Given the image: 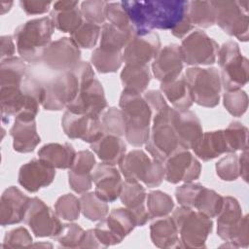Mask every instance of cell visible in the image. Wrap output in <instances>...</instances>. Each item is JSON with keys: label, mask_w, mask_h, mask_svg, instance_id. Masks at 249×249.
I'll return each instance as SVG.
<instances>
[{"label": "cell", "mask_w": 249, "mask_h": 249, "mask_svg": "<svg viewBox=\"0 0 249 249\" xmlns=\"http://www.w3.org/2000/svg\"><path fill=\"white\" fill-rule=\"evenodd\" d=\"M10 135L13 137V148L18 153H31L41 142L35 120L16 118Z\"/></svg>", "instance_id": "4316f807"}, {"label": "cell", "mask_w": 249, "mask_h": 249, "mask_svg": "<svg viewBox=\"0 0 249 249\" xmlns=\"http://www.w3.org/2000/svg\"><path fill=\"white\" fill-rule=\"evenodd\" d=\"M44 97V85L27 75L20 86L0 87V108L2 122L15 119L35 120Z\"/></svg>", "instance_id": "7a4b0ae2"}, {"label": "cell", "mask_w": 249, "mask_h": 249, "mask_svg": "<svg viewBox=\"0 0 249 249\" xmlns=\"http://www.w3.org/2000/svg\"><path fill=\"white\" fill-rule=\"evenodd\" d=\"M107 107V101L101 83L97 79L84 83L76 98L66 106L72 113L100 118Z\"/></svg>", "instance_id": "e0dca14e"}, {"label": "cell", "mask_w": 249, "mask_h": 249, "mask_svg": "<svg viewBox=\"0 0 249 249\" xmlns=\"http://www.w3.org/2000/svg\"><path fill=\"white\" fill-rule=\"evenodd\" d=\"M0 46H1V52H0V58L1 61L7 58L14 57L16 48L14 44V37L10 35L1 36L0 38Z\"/></svg>", "instance_id": "680465c9"}, {"label": "cell", "mask_w": 249, "mask_h": 249, "mask_svg": "<svg viewBox=\"0 0 249 249\" xmlns=\"http://www.w3.org/2000/svg\"><path fill=\"white\" fill-rule=\"evenodd\" d=\"M105 17L109 23L118 27H126L130 25L127 14L122 2H107Z\"/></svg>", "instance_id": "db71d44e"}, {"label": "cell", "mask_w": 249, "mask_h": 249, "mask_svg": "<svg viewBox=\"0 0 249 249\" xmlns=\"http://www.w3.org/2000/svg\"><path fill=\"white\" fill-rule=\"evenodd\" d=\"M146 197V191L139 182H131L126 180L123 182L120 199L125 208L134 210L145 206Z\"/></svg>", "instance_id": "ab89813d"}, {"label": "cell", "mask_w": 249, "mask_h": 249, "mask_svg": "<svg viewBox=\"0 0 249 249\" xmlns=\"http://www.w3.org/2000/svg\"><path fill=\"white\" fill-rule=\"evenodd\" d=\"M13 6L12 1H2L1 2V15H4L8 13Z\"/></svg>", "instance_id": "be15d7a7"}, {"label": "cell", "mask_w": 249, "mask_h": 249, "mask_svg": "<svg viewBox=\"0 0 249 249\" xmlns=\"http://www.w3.org/2000/svg\"><path fill=\"white\" fill-rule=\"evenodd\" d=\"M96 160L93 154L89 150H82L76 154L74 162L69 168L70 174L76 176H90L92 169L95 167Z\"/></svg>", "instance_id": "f907efd6"}, {"label": "cell", "mask_w": 249, "mask_h": 249, "mask_svg": "<svg viewBox=\"0 0 249 249\" xmlns=\"http://www.w3.org/2000/svg\"><path fill=\"white\" fill-rule=\"evenodd\" d=\"M119 105L125 123L126 141L134 147L145 145L149 139L152 121V111L148 103L140 93L124 89Z\"/></svg>", "instance_id": "5b68a950"}, {"label": "cell", "mask_w": 249, "mask_h": 249, "mask_svg": "<svg viewBox=\"0 0 249 249\" xmlns=\"http://www.w3.org/2000/svg\"><path fill=\"white\" fill-rule=\"evenodd\" d=\"M160 89L163 96L166 97L176 110H189L194 103L189 85L184 75H180L172 81L160 83Z\"/></svg>", "instance_id": "4dcf8cb0"}, {"label": "cell", "mask_w": 249, "mask_h": 249, "mask_svg": "<svg viewBox=\"0 0 249 249\" xmlns=\"http://www.w3.org/2000/svg\"><path fill=\"white\" fill-rule=\"evenodd\" d=\"M223 132L229 154H234L236 151L248 149V129L241 123L231 122Z\"/></svg>", "instance_id": "60d3db41"}, {"label": "cell", "mask_w": 249, "mask_h": 249, "mask_svg": "<svg viewBox=\"0 0 249 249\" xmlns=\"http://www.w3.org/2000/svg\"><path fill=\"white\" fill-rule=\"evenodd\" d=\"M183 58L180 46L170 44L160 50L152 63L154 77L160 83L178 78L183 70Z\"/></svg>", "instance_id": "7402d4cb"}, {"label": "cell", "mask_w": 249, "mask_h": 249, "mask_svg": "<svg viewBox=\"0 0 249 249\" xmlns=\"http://www.w3.org/2000/svg\"><path fill=\"white\" fill-rule=\"evenodd\" d=\"M192 150L195 152V155L203 161L214 160L225 153L229 154L223 130L202 133L199 141Z\"/></svg>", "instance_id": "1f68e13d"}, {"label": "cell", "mask_w": 249, "mask_h": 249, "mask_svg": "<svg viewBox=\"0 0 249 249\" xmlns=\"http://www.w3.org/2000/svg\"><path fill=\"white\" fill-rule=\"evenodd\" d=\"M183 61L188 65H211L216 62L218 43L201 30L188 34L180 46Z\"/></svg>", "instance_id": "4fadbf2b"}, {"label": "cell", "mask_w": 249, "mask_h": 249, "mask_svg": "<svg viewBox=\"0 0 249 249\" xmlns=\"http://www.w3.org/2000/svg\"><path fill=\"white\" fill-rule=\"evenodd\" d=\"M146 198L147 210L151 219L167 216L174 208L172 197L161 191H152Z\"/></svg>", "instance_id": "b9f144b4"}, {"label": "cell", "mask_w": 249, "mask_h": 249, "mask_svg": "<svg viewBox=\"0 0 249 249\" xmlns=\"http://www.w3.org/2000/svg\"><path fill=\"white\" fill-rule=\"evenodd\" d=\"M249 218L248 215H244L242 222L235 231L233 237L229 242L231 247H248L249 245Z\"/></svg>", "instance_id": "9f6ffc18"}, {"label": "cell", "mask_w": 249, "mask_h": 249, "mask_svg": "<svg viewBox=\"0 0 249 249\" xmlns=\"http://www.w3.org/2000/svg\"><path fill=\"white\" fill-rule=\"evenodd\" d=\"M158 33L149 31L138 34L134 31L131 39L123 51V60L129 65H148L160 50Z\"/></svg>", "instance_id": "ac0fdd59"}, {"label": "cell", "mask_w": 249, "mask_h": 249, "mask_svg": "<svg viewBox=\"0 0 249 249\" xmlns=\"http://www.w3.org/2000/svg\"><path fill=\"white\" fill-rule=\"evenodd\" d=\"M32 236L29 231L18 227L6 232L1 248H27L32 246Z\"/></svg>", "instance_id": "f5cc1de1"}, {"label": "cell", "mask_w": 249, "mask_h": 249, "mask_svg": "<svg viewBox=\"0 0 249 249\" xmlns=\"http://www.w3.org/2000/svg\"><path fill=\"white\" fill-rule=\"evenodd\" d=\"M172 219L177 228L182 248H204L213 222L202 213L188 207H178L173 211Z\"/></svg>", "instance_id": "8992f818"}, {"label": "cell", "mask_w": 249, "mask_h": 249, "mask_svg": "<svg viewBox=\"0 0 249 249\" xmlns=\"http://www.w3.org/2000/svg\"><path fill=\"white\" fill-rule=\"evenodd\" d=\"M216 173L224 181H234L240 176L238 155L230 154L221 160L215 165Z\"/></svg>", "instance_id": "c3c4849f"}, {"label": "cell", "mask_w": 249, "mask_h": 249, "mask_svg": "<svg viewBox=\"0 0 249 249\" xmlns=\"http://www.w3.org/2000/svg\"><path fill=\"white\" fill-rule=\"evenodd\" d=\"M194 28V25L191 23V21L189 20L187 15L185 16V18L182 19V21H180L171 31L172 35L181 39V38H185L190 31Z\"/></svg>", "instance_id": "91938a15"}, {"label": "cell", "mask_w": 249, "mask_h": 249, "mask_svg": "<svg viewBox=\"0 0 249 249\" xmlns=\"http://www.w3.org/2000/svg\"><path fill=\"white\" fill-rule=\"evenodd\" d=\"M223 202L224 196H222L220 194L216 193L213 190L203 187L196 199L195 209H196V211L202 213L206 217L212 219L217 217V215L221 211Z\"/></svg>", "instance_id": "f35d334b"}, {"label": "cell", "mask_w": 249, "mask_h": 249, "mask_svg": "<svg viewBox=\"0 0 249 249\" xmlns=\"http://www.w3.org/2000/svg\"><path fill=\"white\" fill-rule=\"evenodd\" d=\"M77 152L69 143H49L38 151V157L53 168L69 169Z\"/></svg>", "instance_id": "f546056e"}, {"label": "cell", "mask_w": 249, "mask_h": 249, "mask_svg": "<svg viewBox=\"0 0 249 249\" xmlns=\"http://www.w3.org/2000/svg\"><path fill=\"white\" fill-rule=\"evenodd\" d=\"M223 103L227 111L233 117H241L248 108V95L242 89L225 91Z\"/></svg>", "instance_id": "7dc6e473"}, {"label": "cell", "mask_w": 249, "mask_h": 249, "mask_svg": "<svg viewBox=\"0 0 249 249\" xmlns=\"http://www.w3.org/2000/svg\"><path fill=\"white\" fill-rule=\"evenodd\" d=\"M170 107L152 117L153 125L145 144L146 150L154 160L163 162L164 160L180 147L177 136L169 120Z\"/></svg>", "instance_id": "8fae6325"}, {"label": "cell", "mask_w": 249, "mask_h": 249, "mask_svg": "<svg viewBox=\"0 0 249 249\" xmlns=\"http://www.w3.org/2000/svg\"><path fill=\"white\" fill-rule=\"evenodd\" d=\"M81 212L89 221H101L109 213V207L105 200L95 193H84L80 197Z\"/></svg>", "instance_id": "8d00e7d4"}, {"label": "cell", "mask_w": 249, "mask_h": 249, "mask_svg": "<svg viewBox=\"0 0 249 249\" xmlns=\"http://www.w3.org/2000/svg\"><path fill=\"white\" fill-rule=\"evenodd\" d=\"M242 219V209L237 199L232 196H224L222 209L217 215L218 236L230 242L236 230L239 228Z\"/></svg>", "instance_id": "484cf974"}, {"label": "cell", "mask_w": 249, "mask_h": 249, "mask_svg": "<svg viewBox=\"0 0 249 249\" xmlns=\"http://www.w3.org/2000/svg\"><path fill=\"white\" fill-rule=\"evenodd\" d=\"M94 79L91 65L80 61L73 69L60 72L45 82L42 106L48 111H60L70 104L78 95L81 86Z\"/></svg>", "instance_id": "3957f363"}, {"label": "cell", "mask_w": 249, "mask_h": 249, "mask_svg": "<svg viewBox=\"0 0 249 249\" xmlns=\"http://www.w3.org/2000/svg\"><path fill=\"white\" fill-rule=\"evenodd\" d=\"M184 76L194 102L206 108H213L219 104L222 83L217 68L191 67L186 70Z\"/></svg>", "instance_id": "30bf717a"}, {"label": "cell", "mask_w": 249, "mask_h": 249, "mask_svg": "<svg viewBox=\"0 0 249 249\" xmlns=\"http://www.w3.org/2000/svg\"><path fill=\"white\" fill-rule=\"evenodd\" d=\"M101 28L99 25L84 21L81 26L71 34V39L79 48L92 49L100 36Z\"/></svg>", "instance_id": "ee69618b"}, {"label": "cell", "mask_w": 249, "mask_h": 249, "mask_svg": "<svg viewBox=\"0 0 249 249\" xmlns=\"http://www.w3.org/2000/svg\"><path fill=\"white\" fill-rule=\"evenodd\" d=\"M61 126L70 139H81L90 144L104 134L100 118L75 114L68 110L62 116Z\"/></svg>", "instance_id": "d6986e66"}, {"label": "cell", "mask_w": 249, "mask_h": 249, "mask_svg": "<svg viewBox=\"0 0 249 249\" xmlns=\"http://www.w3.org/2000/svg\"><path fill=\"white\" fill-rule=\"evenodd\" d=\"M23 221L36 237L54 238L63 225L56 213L38 197L30 198Z\"/></svg>", "instance_id": "9a60e30c"}, {"label": "cell", "mask_w": 249, "mask_h": 249, "mask_svg": "<svg viewBox=\"0 0 249 249\" xmlns=\"http://www.w3.org/2000/svg\"><path fill=\"white\" fill-rule=\"evenodd\" d=\"M162 163L165 171L164 179L171 184L190 183L200 176V162L189 150L181 146L170 154Z\"/></svg>", "instance_id": "5bb4252c"}, {"label": "cell", "mask_w": 249, "mask_h": 249, "mask_svg": "<svg viewBox=\"0 0 249 249\" xmlns=\"http://www.w3.org/2000/svg\"><path fill=\"white\" fill-rule=\"evenodd\" d=\"M90 148L102 162L111 165L119 164L126 151L123 139L111 134H103L98 140L90 144Z\"/></svg>", "instance_id": "f1b7e54d"}, {"label": "cell", "mask_w": 249, "mask_h": 249, "mask_svg": "<svg viewBox=\"0 0 249 249\" xmlns=\"http://www.w3.org/2000/svg\"><path fill=\"white\" fill-rule=\"evenodd\" d=\"M136 227L134 218L127 208H115L93 229L102 247L121 243Z\"/></svg>", "instance_id": "7c38bea8"}, {"label": "cell", "mask_w": 249, "mask_h": 249, "mask_svg": "<svg viewBox=\"0 0 249 249\" xmlns=\"http://www.w3.org/2000/svg\"><path fill=\"white\" fill-rule=\"evenodd\" d=\"M144 99L148 103L151 111H152V117L154 115H157L159 113H161L163 111H166L169 106L166 103L163 94L160 90L151 89L144 93Z\"/></svg>", "instance_id": "11a10c76"}, {"label": "cell", "mask_w": 249, "mask_h": 249, "mask_svg": "<svg viewBox=\"0 0 249 249\" xmlns=\"http://www.w3.org/2000/svg\"><path fill=\"white\" fill-rule=\"evenodd\" d=\"M215 9V23L228 35L241 42L249 38V1L222 0L212 1Z\"/></svg>", "instance_id": "9c48e42d"}, {"label": "cell", "mask_w": 249, "mask_h": 249, "mask_svg": "<svg viewBox=\"0 0 249 249\" xmlns=\"http://www.w3.org/2000/svg\"><path fill=\"white\" fill-rule=\"evenodd\" d=\"M218 64L221 68V83L225 91L241 89L249 80V61L242 55L234 41H227L219 47Z\"/></svg>", "instance_id": "52a82bcc"}, {"label": "cell", "mask_w": 249, "mask_h": 249, "mask_svg": "<svg viewBox=\"0 0 249 249\" xmlns=\"http://www.w3.org/2000/svg\"><path fill=\"white\" fill-rule=\"evenodd\" d=\"M101 126L104 134H111L122 137L125 132V123L121 109L110 107L102 113Z\"/></svg>", "instance_id": "7bdbcfd3"}, {"label": "cell", "mask_w": 249, "mask_h": 249, "mask_svg": "<svg viewBox=\"0 0 249 249\" xmlns=\"http://www.w3.org/2000/svg\"><path fill=\"white\" fill-rule=\"evenodd\" d=\"M21 57H11L0 63V87L20 86L28 75V66Z\"/></svg>", "instance_id": "e575fe53"}, {"label": "cell", "mask_w": 249, "mask_h": 249, "mask_svg": "<svg viewBox=\"0 0 249 249\" xmlns=\"http://www.w3.org/2000/svg\"><path fill=\"white\" fill-rule=\"evenodd\" d=\"M204 186L196 183H185L175 190V197L179 204L184 207L195 209L196 199Z\"/></svg>", "instance_id": "816d5d0a"}, {"label": "cell", "mask_w": 249, "mask_h": 249, "mask_svg": "<svg viewBox=\"0 0 249 249\" xmlns=\"http://www.w3.org/2000/svg\"><path fill=\"white\" fill-rule=\"evenodd\" d=\"M20 8L27 15H41L50 10L52 5L51 1H38V0H21L19 1Z\"/></svg>", "instance_id": "6f0895ef"}, {"label": "cell", "mask_w": 249, "mask_h": 249, "mask_svg": "<svg viewBox=\"0 0 249 249\" xmlns=\"http://www.w3.org/2000/svg\"><path fill=\"white\" fill-rule=\"evenodd\" d=\"M150 236L159 248H182L175 223L168 215L154 219L150 225Z\"/></svg>", "instance_id": "83f0119b"}, {"label": "cell", "mask_w": 249, "mask_h": 249, "mask_svg": "<svg viewBox=\"0 0 249 249\" xmlns=\"http://www.w3.org/2000/svg\"><path fill=\"white\" fill-rule=\"evenodd\" d=\"M122 4L134 31L142 34L153 29L172 30L185 18L188 1L132 0Z\"/></svg>", "instance_id": "6da1fadb"}, {"label": "cell", "mask_w": 249, "mask_h": 249, "mask_svg": "<svg viewBox=\"0 0 249 249\" xmlns=\"http://www.w3.org/2000/svg\"><path fill=\"white\" fill-rule=\"evenodd\" d=\"M54 212L59 218L67 221H75L79 218L81 212L80 198L72 194H66L59 196L54 204Z\"/></svg>", "instance_id": "bcb514c9"}, {"label": "cell", "mask_w": 249, "mask_h": 249, "mask_svg": "<svg viewBox=\"0 0 249 249\" xmlns=\"http://www.w3.org/2000/svg\"><path fill=\"white\" fill-rule=\"evenodd\" d=\"M29 201L30 197L17 187L6 189L0 198V225L6 227L20 223L24 219Z\"/></svg>", "instance_id": "603a6c76"}, {"label": "cell", "mask_w": 249, "mask_h": 249, "mask_svg": "<svg viewBox=\"0 0 249 249\" xmlns=\"http://www.w3.org/2000/svg\"><path fill=\"white\" fill-rule=\"evenodd\" d=\"M86 231L75 223L63 224L59 232L54 236L60 247L80 248Z\"/></svg>", "instance_id": "f6af8a7d"}, {"label": "cell", "mask_w": 249, "mask_h": 249, "mask_svg": "<svg viewBox=\"0 0 249 249\" xmlns=\"http://www.w3.org/2000/svg\"><path fill=\"white\" fill-rule=\"evenodd\" d=\"M78 1L72 0L56 1L53 4L50 18L54 28L61 32L72 34L81 26L84 22V18L78 8Z\"/></svg>", "instance_id": "d4e9b609"}, {"label": "cell", "mask_w": 249, "mask_h": 249, "mask_svg": "<svg viewBox=\"0 0 249 249\" xmlns=\"http://www.w3.org/2000/svg\"><path fill=\"white\" fill-rule=\"evenodd\" d=\"M119 168L126 181H142L148 188L160 186L165 176L163 163L151 160L142 150H132L124 155Z\"/></svg>", "instance_id": "ba28073f"}, {"label": "cell", "mask_w": 249, "mask_h": 249, "mask_svg": "<svg viewBox=\"0 0 249 249\" xmlns=\"http://www.w3.org/2000/svg\"><path fill=\"white\" fill-rule=\"evenodd\" d=\"M90 61L94 68L101 74L115 73L124 62L123 53H112L96 48L91 53Z\"/></svg>", "instance_id": "74e56055"}, {"label": "cell", "mask_w": 249, "mask_h": 249, "mask_svg": "<svg viewBox=\"0 0 249 249\" xmlns=\"http://www.w3.org/2000/svg\"><path fill=\"white\" fill-rule=\"evenodd\" d=\"M107 2L103 0H89L81 4V13L86 21L94 24L103 23L106 20L105 10Z\"/></svg>", "instance_id": "681fc988"}, {"label": "cell", "mask_w": 249, "mask_h": 249, "mask_svg": "<svg viewBox=\"0 0 249 249\" xmlns=\"http://www.w3.org/2000/svg\"><path fill=\"white\" fill-rule=\"evenodd\" d=\"M54 25L50 17L30 19L14 31L17 51L26 62L38 63L46 48L52 43Z\"/></svg>", "instance_id": "277c9868"}, {"label": "cell", "mask_w": 249, "mask_h": 249, "mask_svg": "<svg viewBox=\"0 0 249 249\" xmlns=\"http://www.w3.org/2000/svg\"><path fill=\"white\" fill-rule=\"evenodd\" d=\"M54 176L55 168L41 159H33L20 166L18 181L27 192L36 193L51 185Z\"/></svg>", "instance_id": "44dd1931"}, {"label": "cell", "mask_w": 249, "mask_h": 249, "mask_svg": "<svg viewBox=\"0 0 249 249\" xmlns=\"http://www.w3.org/2000/svg\"><path fill=\"white\" fill-rule=\"evenodd\" d=\"M151 78L152 75L148 65L125 64L121 72V82L124 89L140 94L147 89Z\"/></svg>", "instance_id": "836d02e7"}, {"label": "cell", "mask_w": 249, "mask_h": 249, "mask_svg": "<svg viewBox=\"0 0 249 249\" xmlns=\"http://www.w3.org/2000/svg\"><path fill=\"white\" fill-rule=\"evenodd\" d=\"M100 247H102V245L99 242V240L97 239L94 230L93 229L88 230L86 231L84 240H83L80 248H100Z\"/></svg>", "instance_id": "94428289"}, {"label": "cell", "mask_w": 249, "mask_h": 249, "mask_svg": "<svg viewBox=\"0 0 249 249\" xmlns=\"http://www.w3.org/2000/svg\"><path fill=\"white\" fill-rule=\"evenodd\" d=\"M169 120L177 136L179 145L187 150L193 149L202 136V126L197 116L190 111L170 108Z\"/></svg>", "instance_id": "ffe728a7"}, {"label": "cell", "mask_w": 249, "mask_h": 249, "mask_svg": "<svg viewBox=\"0 0 249 249\" xmlns=\"http://www.w3.org/2000/svg\"><path fill=\"white\" fill-rule=\"evenodd\" d=\"M239 158V170L241 178L247 182L248 181V149L243 150L242 154L238 156Z\"/></svg>", "instance_id": "6125c7cd"}, {"label": "cell", "mask_w": 249, "mask_h": 249, "mask_svg": "<svg viewBox=\"0 0 249 249\" xmlns=\"http://www.w3.org/2000/svg\"><path fill=\"white\" fill-rule=\"evenodd\" d=\"M186 15L194 26L209 28L215 24L212 1H188Z\"/></svg>", "instance_id": "d590c367"}, {"label": "cell", "mask_w": 249, "mask_h": 249, "mask_svg": "<svg viewBox=\"0 0 249 249\" xmlns=\"http://www.w3.org/2000/svg\"><path fill=\"white\" fill-rule=\"evenodd\" d=\"M133 34L134 29L131 24L126 27H118L109 22L104 23L99 48L112 53H123Z\"/></svg>", "instance_id": "d6a6232c"}, {"label": "cell", "mask_w": 249, "mask_h": 249, "mask_svg": "<svg viewBox=\"0 0 249 249\" xmlns=\"http://www.w3.org/2000/svg\"><path fill=\"white\" fill-rule=\"evenodd\" d=\"M80 61V48L71 38L62 37L46 48L40 62L51 70L64 72L73 69Z\"/></svg>", "instance_id": "2e32d148"}, {"label": "cell", "mask_w": 249, "mask_h": 249, "mask_svg": "<svg viewBox=\"0 0 249 249\" xmlns=\"http://www.w3.org/2000/svg\"><path fill=\"white\" fill-rule=\"evenodd\" d=\"M92 182L95 185V194L106 202H113L122 191L123 181L119 170L104 162L95 165L92 172Z\"/></svg>", "instance_id": "cb8c5ba5"}]
</instances>
